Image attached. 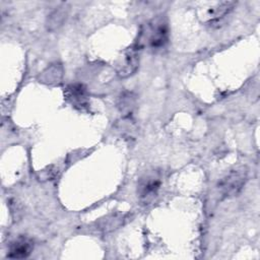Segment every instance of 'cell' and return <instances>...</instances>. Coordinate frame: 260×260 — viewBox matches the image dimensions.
I'll list each match as a JSON object with an SVG mask.
<instances>
[{
    "mask_svg": "<svg viewBox=\"0 0 260 260\" xmlns=\"http://www.w3.org/2000/svg\"><path fill=\"white\" fill-rule=\"evenodd\" d=\"M248 179V169L239 166L225 174L217 184V191L221 199L237 196L244 188Z\"/></svg>",
    "mask_w": 260,
    "mask_h": 260,
    "instance_id": "7a4b0ae2",
    "label": "cell"
},
{
    "mask_svg": "<svg viewBox=\"0 0 260 260\" xmlns=\"http://www.w3.org/2000/svg\"><path fill=\"white\" fill-rule=\"evenodd\" d=\"M32 249L34 244L29 239L19 237L10 244L7 257L12 259H23L29 256Z\"/></svg>",
    "mask_w": 260,
    "mask_h": 260,
    "instance_id": "5b68a950",
    "label": "cell"
},
{
    "mask_svg": "<svg viewBox=\"0 0 260 260\" xmlns=\"http://www.w3.org/2000/svg\"><path fill=\"white\" fill-rule=\"evenodd\" d=\"M62 67L59 64H54L48 67L40 76V80L47 84H58L60 83L63 73Z\"/></svg>",
    "mask_w": 260,
    "mask_h": 260,
    "instance_id": "9c48e42d",
    "label": "cell"
},
{
    "mask_svg": "<svg viewBox=\"0 0 260 260\" xmlns=\"http://www.w3.org/2000/svg\"><path fill=\"white\" fill-rule=\"evenodd\" d=\"M140 49V46L136 43L124 51L122 57L116 63V71L120 77H128L137 70Z\"/></svg>",
    "mask_w": 260,
    "mask_h": 260,
    "instance_id": "3957f363",
    "label": "cell"
},
{
    "mask_svg": "<svg viewBox=\"0 0 260 260\" xmlns=\"http://www.w3.org/2000/svg\"><path fill=\"white\" fill-rule=\"evenodd\" d=\"M159 187H160L159 178L153 175H148L140 179L137 187V194L140 200L147 204L154 199Z\"/></svg>",
    "mask_w": 260,
    "mask_h": 260,
    "instance_id": "277c9868",
    "label": "cell"
},
{
    "mask_svg": "<svg viewBox=\"0 0 260 260\" xmlns=\"http://www.w3.org/2000/svg\"><path fill=\"white\" fill-rule=\"evenodd\" d=\"M65 98L74 107H86L87 106V95L86 89L82 84H70L65 89Z\"/></svg>",
    "mask_w": 260,
    "mask_h": 260,
    "instance_id": "8992f818",
    "label": "cell"
},
{
    "mask_svg": "<svg viewBox=\"0 0 260 260\" xmlns=\"http://www.w3.org/2000/svg\"><path fill=\"white\" fill-rule=\"evenodd\" d=\"M69 7L66 3H62L59 6H57L54 10L51 11V13L47 17V27L49 30H55L58 29L64 21L67 18Z\"/></svg>",
    "mask_w": 260,
    "mask_h": 260,
    "instance_id": "52a82bcc",
    "label": "cell"
},
{
    "mask_svg": "<svg viewBox=\"0 0 260 260\" xmlns=\"http://www.w3.org/2000/svg\"><path fill=\"white\" fill-rule=\"evenodd\" d=\"M169 39V26L164 16H157L146 23L141 29L137 44L140 48L147 46L151 49L165 47Z\"/></svg>",
    "mask_w": 260,
    "mask_h": 260,
    "instance_id": "6da1fadb",
    "label": "cell"
},
{
    "mask_svg": "<svg viewBox=\"0 0 260 260\" xmlns=\"http://www.w3.org/2000/svg\"><path fill=\"white\" fill-rule=\"evenodd\" d=\"M134 98L132 96V93H124L121 95L120 98V101H119V104H118V107L120 108L121 112H126V111H130L133 106H134Z\"/></svg>",
    "mask_w": 260,
    "mask_h": 260,
    "instance_id": "30bf717a",
    "label": "cell"
},
{
    "mask_svg": "<svg viewBox=\"0 0 260 260\" xmlns=\"http://www.w3.org/2000/svg\"><path fill=\"white\" fill-rule=\"evenodd\" d=\"M237 5L236 2L234 1H223L216 3L213 7L208 9L207 12V17L209 22L217 21L218 19H221L225 15H228Z\"/></svg>",
    "mask_w": 260,
    "mask_h": 260,
    "instance_id": "ba28073f",
    "label": "cell"
}]
</instances>
